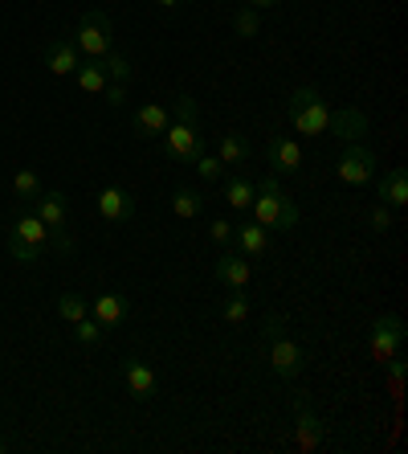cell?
I'll return each mask as SVG.
<instances>
[{
	"instance_id": "cell-1",
	"label": "cell",
	"mask_w": 408,
	"mask_h": 454,
	"mask_svg": "<svg viewBox=\"0 0 408 454\" xmlns=\"http://www.w3.org/2000/svg\"><path fill=\"white\" fill-rule=\"evenodd\" d=\"M250 217L266 230H286L290 233L298 225V205L290 201L278 184V176H266L258 180V192H253V205H250Z\"/></svg>"
},
{
	"instance_id": "cell-2",
	"label": "cell",
	"mask_w": 408,
	"mask_h": 454,
	"mask_svg": "<svg viewBox=\"0 0 408 454\" xmlns=\"http://www.w3.org/2000/svg\"><path fill=\"white\" fill-rule=\"evenodd\" d=\"M262 336H266V352H270L273 377L294 380L298 372L306 369V352L290 340V332H286V319H282V316H266V319H262Z\"/></svg>"
},
{
	"instance_id": "cell-3",
	"label": "cell",
	"mask_w": 408,
	"mask_h": 454,
	"mask_svg": "<svg viewBox=\"0 0 408 454\" xmlns=\"http://www.w3.org/2000/svg\"><path fill=\"white\" fill-rule=\"evenodd\" d=\"M327 115H331V106H327V98L314 86H298L286 98V119H290V127L298 136H323Z\"/></svg>"
},
{
	"instance_id": "cell-4",
	"label": "cell",
	"mask_w": 408,
	"mask_h": 454,
	"mask_svg": "<svg viewBox=\"0 0 408 454\" xmlns=\"http://www.w3.org/2000/svg\"><path fill=\"white\" fill-rule=\"evenodd\" d=\"M70 37H73V45H78L82 58H106V53L115 50V25H111V17L98 9H86L82 17H78Z\"/></svg>"
},
{
	"instance_id": "cell-5",
	"label": "cell",
	"mask_w": 408,
	"mask_h": 454,
	"mask_svg": "<svg viewBox=\"0 0 408 454\" xmlns=\"http://www.w3.org/2000/svg\"><path fill=\"white\" fill-rule=\"evenodd\" d=\"M159 139H164V156L176 160V164H192L204 152V136H200L196 119H172Z\"/></svg>"
},
{
	"instance_id": "cell-6",
	"label": "cell",
	"mask_w": 408,
	"mask_h": 454,
	"mask_svg": "<svg viewBox=\"0 0 408 454\" xmlns=\"http://www.w3.org/2000/svg\"><path fill=\"white\" fill-rule=\"evenodd\" d=\"M376 152L367 148V144H343V152H339L335 160V176L343 180V184H351V189H364L367 180L376 176Z\"/></svg>"
},
{
	"instance_id": "cell-7",
	"label": "cell",
	"mask_w": 408,
	"mask_h": 454,
	"mask_svg": "<svg viewBox=\"0 0 408 454\" xmlns=\"http://www.w3.org/2000/svg\"><path fill=\"white\" fill-rule=\"evenodd\" d=\"M323 422H319V413H314V402L311 393H294V446L298 450H319L323 446Z\"/></svg>"
},
{
	"instance_id": "cell-8",
	"label": "cell",
	"mask_w": 408,
	"mask_h": 454,
	"mask_svg": "<svg viewBox=\"0 0 408 454\" xmlns=\"http://www.w3.org/2000/svg\"><path fill=\"white\" fill-rule=\"evenodd\" d=\"M404 340H408L404 319L400 316H380L376 324H372V360H376V364H388L392 356H400Z\"/></svg>"
},
{
	"instance_id": "cell-9",
	"label": "cell",
	"mask_w": 408,
	"mask_h": 454,
	"mask_svg": "<svg viewBox=\"0 0 408 454\" xmlns=\"http://www.w3.org/2000/svg\"><path fill=\"white\" fill-rule=\"evenodd\" d=\"M303 144L290 136H270L266 139V164H270V176H294L303 168Z\"/></svg>"
},
{
	"instance_id": "cell-10",
	"label": "cell",
	"mask_w": 408,
	"mask_h": 454,
	"mask_svg": "<svg viewBox=\"0 0 408 454\" xmlns=\"http://www.w3.org/2000/svg\"><path fill=\"white\" fill-rule=\"evenodd\" d=\"M327 131L339 139V144H364L367 136V115L359 106H335L327 115Z\"/></svg>"
},
{
	"instance_id": "cell-11",
	"label": "cell",
	"mask_w": 408,
	"mask_h": 454,
	"mask_svg": "<svg viewBox=\"0 0 408 454\" xmlns=\"http://www.w3.org/2000/svg\"><path fill=\"white\" fill-rule=\"evenodd\" d=\"M123 385H127V393L135 397V402H151L156 397V369L147 364V360H139V356H127L123 360Z\"/></svg>"
},
{
	"instance_id": "cell-12",
	"label": "cell",
	"mask_w": 408,
	"mask_h": 454,
	"mask_svg": "<svg viewBox=\"0 0 408 454\" xmlns=\"http://www.w3.org/2000/svg\"><path fill=\"white\" fill-rule=\"evenodd\" d=\"M78 62H82V53H78L73 37H53V42L45 45V70H50L53 78H73Z\"/></svg>"
},
{
	"instance_id": "cell-13",
	"label": "cell",
	"mask_w": 408,
	"mask_h": 454,
	"mask_svg": "<svg viewBox=\"0 0 408 454\" xmlns=\"http://www.w3.org/2000/svg\"><path fill=\"white\" fill-rule=\"evenodd\" d=\"M233 246H237V254H245L250 262H258V258H266V254H270V230H266V225H258L250 217V222L233 225Z\"/></svg>"
},
{
	"instance_id": "cell-14",
	"label": "cell",
	"mask_w": 408,
	"mask_h": 454,
	"mask_svg": "<svg viewBox=\"0 0 408 454\" xmlns=\"http://www.w3.org/2000/svg\"><path fill=\"white\" fill-rule=\"evenodd\" d=\"M212 275H217L220 286H229V291H245L253 278V262L245 258V254H220V262L212 266Z\"/></svg>"
},
{
	"instance_id": "cell-15",
	"label": "cell",
	"mask_w": 408,
	"mask_h": 454,
	"mask_svg": "<svg viewBox=\"0 0 408 454\" xmlns=\"http://www.w3.org/2000/svg\"><path fill=\"white\" fill-rule=\"evenodd\" d=\"M98 213H103L106 225H123L135 217V197L127 189H115V184H111V189L98 192Z\"/></svg>"
},
{
	"instance_id": "cell-16",
	"label": "cell",
	"mask_w": 408,
	"mask_h": 454,
	"mask_svg": "<svg viewBox=\"0 0 408 454\" xmlns=\"http://www.w3.org/2000/svg\"><path fill=\"white\" fill-rule=\"evenodd\" d=\"M168 123H172V111L159 103H143L135 115H131V131H135L139 139H159L168 131Z\"/></svg>"
},
{
	"instance_id": "cell-17",
	"label": "cell",
	"mask_w": 408,
	"mask_h": 454,
	"mask_svg": "<svg viewBox=\"0 0 408 454\" xmlns=\"http://www.w3.org/2000/svg\"><path fill=\"white\" fill-rule=\"evenodd\" d=\"M29 209L37 213V217H42L45 225H50V230H65V217H70V201H65V192H37V197H33L29 201Z\"/></svg>"
},
{
	"instance_id": "cell-18",
	"label": "cell",
	"mask_w": 408,
	"mask_h": 454,
	"mask_svg": "<svg viewBox=\"0 0 408 454\" xmlns=\"http://www.w3.org/2000/svg\"><path fill=\"white\" fill-rule=\"evenodd\" d=\"M127 311H131V303H127L123 295H115V291H103V295H95V303H90V316H95L106 332L119 328L127 319Z\"/></svg>"
},
{
	"instance_id": "cell-19",
	"label": "cell",
	"mask_w": 408,
	"mask_h": 454,
	"mask_svg": "<svg viewBox=\"0 0 408 454\" xmlns=\"http://www.w3.org/2000/svg\"><path fill=\"white\" fill-rule=\"evenodd\" d=\"M380 201L388 209H404L408 205V172L404 168H388L384 180H380Z\"/></svg>"
},
{
	"instance_id": "cell-20",
	"label": "cell",
	"mask_w": 408,
	"mask_h": 454,
	"mask_svg": "<svg viewBox=\"0 0 408 454\" xmlns=\"http://www.w3.org/2000/svg\"><path fill=\"white\" fill-rule=\"evenodd\" d=\"M9 233H17V238H25V242H33V246H50V225L37 217V213L29 209V205H21V217L12 222V230Z\"/></svg>"
},
{
	"instance_id": "cell-21",
	"label": "cell",
	"mask_w": 408,
	"mask_h": 454,
	"mask_svg": "<svg viewBox=\"0 0 408 454\" xmlns=\"http://www.w3.org/2000/svg\"><path fill=\"white\" fill-rule=\"evenodd\" d=\"M253 192H258V180H250L245 172H233V176H225V201H229L233 209L250 213Z\"/></svg>"
},
{
	"instance_id": "cell-22",
	"label": "cell",
	"mask_w": 408,
	"mask_h": 454,
	"mask_svg": "<svg viewBox=\"0 0 408 454\" xmlns=\"http://www.w3.org/2000/svg\"><path fill=\"white\" fill-rule=\"evenodd\" d=\"M253 148L250 139L241 136V131H229V136H220V148H217V160L220 164H229V168H241V164H250Z\"/></svg>"
},
{
	"instance_id": "cell-23",
	"label": "cell",
	"mask_w": 408,
	"mask_h": 454,
	"mask_svg": "<svg viewBox=\"0 0 408 454\" xmlns=\"http://www.w3.org/2000/svg\"><path fill=\"white\" fill-rule=\"evenodd\" d=\"M73 82H78V90H86V95H103V86L111 82V78H106L98 58H82L78 70H73Z\"/></svg>"
},
{
	"instance_id": "cell-24",
	"label": "cell",
	"mask_w": 408,
	"mask_h": 454,
	"mask_svg": "<svg viewBox=\"0 0 408 454\" xmlns=\"http://www.w3.org/2000/svg\"><path fill=\"white\" fill-rule=\"evenodd\" d=\"M200 209H204V192H200V189H189V184H180V189L172 192V213H176L180 222H192Z\"/></svg>"
},
{
	"instance_id": "cell-25",
	"label": "cell",
	"mask_w": 408,
	"mask_h": 454,
	"mask_svg": "<svg viewBox=\"0 0 408 454\" xmlns=\"http://www.w3.org/2000/svg\"><path fill=\"white\" fill-rule=\"evenodd\" d=\"M253 316V307H250V295L245 291H233L229 299H225V307H220V319L229 324V328H245Z\"/></svg>"
},
{
	"instance_id": "cell-26",
	"label": "cell",
	"mask_w": 408,
	"mask_h": 454,
	"mask_svg": "<svg viewBox=\"0 0 408 454\" xmlns=\"http://www.w3.org/2000/svg\"><path fill=\"white\" fill-rule=\"evenodd\" d=\"M70 328H73V340H78L82 348H98V344L106 340V328L98 324L95 316H90V311H86V316L78 319V324H70Z\"/></svg>"
},
{
	"instance_id": "cell-27",
	"label": "cell",
	"mask_w": 408,
	"mask_h": 454,
	"mask_svg": "<svg viewBox=\"0 0 408 454\" xmlns=\"http://www.w3.org/2000/svg\"><path fill=\"white\" fill-rule=\"evenodd\" d=\"M9 254L25 266H37V262H45L50 246H33V242H25V238H17V233H9Z\"/></svg>"
},
{
	"instance_id": "cell-28",
	"label": "cell",
	"mask_w": 408,
	"mask_h": 454,
	"mask_svg": "<svg viewBox=\"0 0 408 454\" xmlns=\"http://www.w3.org/2000/svg\"><path fill=\"white\" fill-rule=\"evenodd\" d=\"M98 62H103L111 82H131V74H135V70H131V58H127L123 50H111L106 58H98Z\"/></svg>"
},
{
	"instance_id": "cell-29",
	"label": "cell",
	"mask_w": 408,
	"mask_h": 454,
	"mask_svg": "<svg viewBox=\"0 0 408 454\" xmlns=\"http://www.w3.org/2000/svg\"><path fill=\"white\" fill-rule=\"evenodd\" d=\"M233 33H237V37H245V42H253V37L262 33V17H258V9H250V4H245V9L233 12Z\"/></svg>"
},
{
	"instance_id": "cell-30",
	"label": "cell",
	"mask_w": 408,
	"mask_h": 454,
	"mask_svg": "<svg viewBox=\"0 0 408 454\" xmlns=\"http://www.w3.org/2000/svg\"><path fill=\"white\" fill-rule=\"evenodd\" d=\"M12 192H17V201H21V205H29L33 197L42 192V176H37L33 168H21L17 176H12Z\"/></svg>"
},
{
	"instance_id": "cell-31",
	"label": "cell",
	"mask_w": 408,
	"mask_h": 454,
	"mask_svg": "<svg viewBox=\"0 0 408 454\" xmlns=\"http://www.w3.org/2000/svg\"><path fill=\"white\" fill-rule=\"evenodd\" d=\"M90 311V303H86L82 295H73V291H65V295H58V316L65 319V324H78V319Z\"/></svg>"
},
{
	"instance_id": "cell-32",
	"label": "cell",
	"mask_w": 408,
	"mask_h": 454,
	"mask_svg": "<svg viewBox=\"0 0 408 454\" xmlns=\"http://www.w3.org/2000/svg\"><path fill=\"white\" fill-rule=\"evenodd\" d=\"M192 168H196V176L204 180V184H217V180H220V168H225V164H220L217 156H209V152H200V156L192 160Z\"/></svg>"
},
{
	"instance_id": "cell-33",
	"label": "cell",
	"mask_w": 408,
	"mask_h": 454,
	"mask_svg": "<svg viewBox=\"0 0 408 454\" xmlns=\"http://www.w3.org/2000/svg\"><path fill=\"white\" fill-rule=\"evenodd\" d=\"M384 369H388V393H392V397H400V393H404V360L392 356Z\"/></svg>"
},
{
	"instance_id": "cell-34",
	"label": "cell",
	"mask_w": 408,
	"mask_h": 454,
	"mask_svg": "<svg viewBox=\"0 0 408 454\" xmlns=\"http://www.w3.org/2000/svg\"><path fill=\"white\" fill-rule=\"evenodd\" d=\"M367 225H372L376 233L392 230V209H388L384 201H376V205H372V213H367Z\"/></svg>"
},
{
	"instance_id": "cell-35",
	"label": "cell",
	"mask_w": 408,
	"mask_h": 454,
	"mask_svg": "<svg viewBox=\"0 0 408 454\" xmlns=\"http://www.w3.org/2000/svg\"><path fill=\"white\" fill-rule=\"evenodd\" d=\"M209 238L212 246H233V225L225 217H217V222H209Z\"/></svg>"
},
{
	"instance_id": "cell-36",
	"label": "cell",
	"mask_w": 408,
	"mask_h": 454,
	"mask_svg": "<svg viewBox=\"0 0 408 454\" xmlns=\"http://www.w3.org/2000/svg\"><path fill=\"white\" fill-rule=\"evenodd\" d=\"M200 115V106L192 95H176V106H172V119H196Z\"/></svg>"
},
{
	"instance_id": "cell-37",
	"label": "cell",
	"mask_w": 408,
	"mask_h": 454,
	"mask_svg": "<svg viewBox=\"0 0 408 454\" xmlns=\"http://www.w3.org/2000/svg\"><path fill=\"white\" fill-rule=\"evenodd\" d=\"M103 98H106V106H115V111H119V106L127 103V82H106L103 86Z\"/></svg>"
},
{
	"instance_id": "cell-38",
	"label": "cell",
	"mask_w": 408,
	"mask_h": 454,
	"mask_svg": "<svg viewBox=\"0 0 408 454\" xmlns=\"http://www.w3.org/2000/svg\"><path fill=\"white\" fill-rule=\"evenodd\" d=\"M278 4H282V0H250V9H258V12H262V9H278Z\"/></svg>"
},
{
	"instance_id": "cell-39",
	"label": "cell",
	"mask_w": 408,
	"mask_h": 454,
	"mask_svg": "<svg viewBox=\"0 0 408 454\" xmlns=\"http://www.w3.org/2000/svg\"><path fill=\"white\" fill-rule=\"evenodd\" d=\"M156 4H159V9H168V12L180 9V0H156Z\"/></svg>"
},
{
	"instance_id": "cell-40",
	"label": "cell",
	"mask_w": 408,
	"mask_h": 454,
	"mask_svg": "<svg viewBox=\"0 0 408 454\" xmlns=\"http://www.w3.org/2000/svg\"><path fill=\"white\" fill-rule=\"evenodd\" d=\"M0 454H4V442H0Z\"/></svg>"
}]
</instances>
